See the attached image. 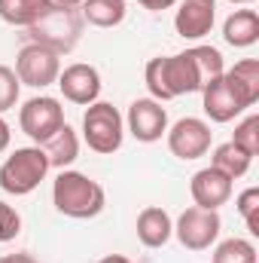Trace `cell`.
I'll return each mask as SVG.
<instances>
[{"label": "cell", "instance_id": "cell-1", "mask_svg": "<svg viewBox=\"0 0 259 263\" xmlns=\"http://www.w3.org/2000/svg\"><path fill=\"white\" fill-rule=\"evenodd\" d=\"M143 80L156 101H171V98H180L189 92H201V77L195 70L189 52L153 59L143 70Z\"/></svg>", "mask_w": 259, "mask_h": 263}, {"label": "cell", "instance_id": "cell-2", "mask_svg": "<svg viewBox=\"0 0 259 263\" xmlns=\"http://www.w3.org/2000/svg\"><path fill=\"white\" fill-rule=\"evenodd\" d=\"M52 202L55 208L73 217V220H89V217H98L107 205V193L98 181H92L89 175L82 172H61L52 184Z\"/></svg>", "mask_w": 259, "mask_h": 263}, {"label": "cell", "instance_id": "cell-3", "mask_svg": "<svg viewBox=\"0 0 259 263\" xmlns=\"http://www.w3.org/2000/svg\"><path fill=\"white\" fill-rule=\"evenodd\" d=\"M28 34H31V43H40V46L64 55V52H70L76 46V40L82 34V15H79L76 6H55L52 3L28 28Z\"/></svg>", "mask_w": 259, "mask_h": 263}, {"label": "cell", "instance_id": "cell-4", "mask_svg": "<svg viewBox=\"0 0 259 263\" xmlns=\"http://www.w3.org/2000/svg\"><path fill=\"white\" fill-rule=\"evenodd\" d=\"M46 172H49V156L43 147H18L0 165V187L9 196H28L43 184Z\"/></svg>", "mask_w": 259, "mask_h": 263}, {"label": "cell", "instance_id": "cell-5", "mask_svg": "<svg viewBox=\"0 0 259 263\" xmlns=\"http://www.w3.org/2000/svg\"><path fill=\"white\" fill-rule=\"evenodd\" d=\"M82 138L89 144V150L101 153V156H110L122 147L125 141V120L122 114L107 104V101H95L89 104V110L82 114Z\"/></svg>", "mask_w": 259, "mask_h": 263}, {"label": "cell", "instance_id": "cell-6", "mask_svg": "<svg viewBox=\"0 0 259 263\" xmlns=\"http://www.w3.org/2000/svg\"><path fill=\"white\" fill-rule=\"evenodd\" d=\"M18 126L21 132L37 144L43 147L55 132L64 126V107L58 98H49V95H40V98H31L21 104L18 110Z\"/></svg>", "mask_w": 259, "mask_h": 263}, {"label": "cell", "instance_id": "cell-7", "mask_svg": "<svg viewBox=\"0 0 259 263\" xmlns=\"http://www.w3.org/2000/svg\"><path fill=\"white\" fill-rule=\"evenodd\" d=\"M61 55L40 46V43H25L18 49V59H15V77L18 83L25 86H34V89H46L52 83H58V73H61Z\"/></svg>", "mask_w": 259, "mask_h": 263}, {"label": "cell", "instance_id": "cell-8", "mask_svg": "<svg viewBox=\"0 0 259 263\" xmlns=\"http://www.w3.org/2000/svg\"><path fill=\"white\" fill-rule=\"evenodd\" d=\"M220 230H223L220 214L217 211H207V208H198V205L195 208H186L177 217V223H174V233H177L180 245L189 248V251H207L217 242Z\"/></svg>", "mask_w": 259, "mask_h": 263}, {"label": "cell", "instance_id": "cell-9", "mask_svg": "<svg viewBox=\"0 0 259 263\" xmlns=\"http://www.w3.org/2000/svg\"><path fill=\"white\" fill-rule=\"evenodd\" d=\"M165 135H168V150H171L177 159H183V162L201 159V156L210 150V141H213L210 126H207L204 120H198V117H183V120H177Z\"/></svg>", "mask_w": 259, "mask_h": 263}, {"label": "cell", "instance_id": "cell-10", "mask_svg": "<svg viewBox=\"0 0 259 263\" xmlns=\"http://www.w3.org/2000/svg\"><path fill=\"white\" fill-rule=\"evenodd\" d=\"M125 126H128V132L137 141L153 144V141H159L168 132V114H165L162 101H156V98H137V101H131Z\"/></svg>", "mask_w": 259, "mask_h": 263}, {"label": "cell", "instance_id": "cell-11", "mask_svg": "<svg viewBox=\"0 0 259 263\" xmlns=\"http://www.w3.org/2000/svg\"><path fill=\"white\" fill-rule=\"evenodd\" d=\"M58 89H61V95H64L70 104L89 107L101 95V73H98V67L76 62V65L64 67L58 73Z\"/></svg>", "mask_w": 259, "mask_h": 263}, {"label": "cell", "instance_id": "cell-12", "mask_svg": "<svg viewBox=\"0 0 259 263\" xmlns=\"http://www.w3.org/2000/svg\"><path fill=\"white\" fill-rule=\"evenodd\" d=\"M189 193H192V199H195L198 208L220 211V208L232 199V178H226L220 168L207 165V168H201V172H195L192 175Z\"/></svg>", "mask_w": 259, "mask_h": 263}, {"label": "cell", "instance_id": "cell-13", "mask_svg": "<svg viewBox=\"0 0 259 263\" xmlns=\"http://www.w3.org/2000/svg\"><path fill=\"white\" fill-rule=\"evenodd\" d=\"M217 22V0H180L174 28L183 40H201Z\"/></svg>", "mask_w": 259, "mask_h": 263}, {"label": "cell", "instance_id": "cell-14", "mask_svg": "<svg viewBox=\"0 0 259 263\" xmlns=\"http://www.w3.org/2000/svg\"><path fill=\"white\" fill-rule=\"evenodd\" d=\"M201 95H204V114H207L213 123H232L238 114H244V104L235 98V92L226 86L223 77L210 80V83L201 89Z\"/></svg>", "mask_w": 259, "mask_h": 263}, {"label": "cell", "instance_id": "cell-15", "mask_svg": "<svg viewBox=\"0 0 259 263\" xmlns=\"http://www.w3.org/2000/svg\"><path fill=\"white\" fill-rule=\"evenodd\" d=\"M137 239L146 245V248H162V245H168V239L174 236V220H171V214L165 211V208H159V205H149V208H143L140 214H137Z\"/></svg>", "mask_w": 259, "mask_h": 263}, {"label": "cell", "instance_id": "cell-16", "mask_svg": "<svg viewBox=\"0 0 259 263\" xmlns=\"http://www.w3.org/2000/svg\"><path fill=\"white\" fill-rule=\"evenodd\" d=\"M223 80L235 92V98L244 104V110L253 107L259 101V62L256 59H244V62H238L235 67H229L223 73Z\"/></svg>", "mask_w": 259, "mask_h": 263}, {"label": "cell", "instance_id": "cell-17", "mask_svg": "<svg viewBox=\"0 0 259 263\" xmlns=\"http://www.w3.org/2000/svg\"><path fill=\"white\" fill-rule=\"evenodd\" d=\"M223 40L235 49H247L259 40V15L253 9H235L223 25Z\"/></svg>", "mask_w": 259, "mask_h": 263}, {"label": "cell", "instance_id": "cell-18", "mask_svg": "<svg viewBox=\"0 0 259 263\" xmlns=\"http://www.w3.org/2000/svg\"><path fill=\"white\" fill-rule=\"evenodd\" d=\"M125 12H128L125 0H82L79 3L82 22H89L95 28H116V25H122Z\"/></svg>", "mask_w": 259, "mask_h": 263}, {"label": "cell", "instance_id": "cell-19", "mask_svg": "<svg viewBox=\"0 0 259 263\" xmlns=\"http://www.w3.org/2000/svg\"><path fill=\"white\" fill-rule=\"evenodd\" d=\"M43 150H46V156H49V168H61V172H64L67 165L76 162V156H79V138H76V132L64 123L61 129L43 144Z\"/></svg>", "mask_w": 259, "mask_h": 263}, {"label": "cell", "instance_id": "cell-20", "mask_svg": "<svg viewBox=\"0 0 259 263\" xmlns=\"http://www.w3.org/2000/svg\"><path fill=\"white\" fill-rule=\"evenodd\" d=\"M49 6H52V0H0V18L6 25L31 28Z\"/></svg>", "mask_w": 259, "mask_h": 263}, {"label": "cell", "instance_id": "cell-21", "mask_svg": "<svg viewBox=\"0 0 259 263\" xmlns=\"http://www.w3.org/2000/svg\"><path fill=\"white\" fill-rule=\"evenodd\" d=\"M250 162H253V156H247L238 144H232V141H226V144H220L217 150H213V159H210V165L213 168H220L226 178H241V175H247V168H250Z\"/></svg>", "mask_w": 259, "mask_h": 263}, {"label": "cell", "instance_id": "cell-22", "mask_svg": "<svg viewBox=\"0 0 259 263\" xmlns=\"http://www.w3.org/2000/svg\"><path fill=\"white\" fill-rule=\"evenodd\" d=\"M186 52H189L195 70H198V77H201V89H204L210 80H217V77L226 73V65H223L220 49H213V46H192V49H186Z\"/></svg>", "mask_w": 259, "mask_h": 263}, {"label": "cell", "instance_id": "cell-23", "mask_svg": "<svg viewBox=\"0 0 259 263\" xmlns=\"http://www.w3.org/2000/svg\"><path fill=\"white\" fill-rule=\"evenodd\" d=\"M213 263H256V245L247 239H226L217 245Z\"/></svg>", "mask_w": 259, "mask_h": 263}, {"label": "cell", "instance_id": "cell-24", "mask_svg": "<svg viewBox=\"0 0 259 263\" xmlns=\"http://www.w3.org/2000/svg\"><path fill=\"white\" fill-rule=\"evenodd\" d=\"M232 144H238L247 156H256V153H259V117H256V114H250L247 120H241V123H238Z\"/></svg>", "mask_w": 259, "mask_h": 263}, {"label": "cell", "instance_id": "cell-25", "mask_svg": "<svg viewBox=\"0 0 259 263\" xmlns=\"http://www.w3.org/2000/svg\"><path fill=\"white\" fill-rule=\"evenodd\" d=\"M238 211L250 230V236H259V187H247L241 196H238Z\"/></svg>", "mask_w": 259, "mask_h": 263}, {"label": "cell", "instance_id": "cell-26", "mask_svg": "<svg viewBox=\"0 0 259 263\" xmlns=\"http://www.w3.org/2000/svg\"><path fill=\"white\" fill-rule=\"evenodd\" d=\"M18 89H21V83H18L15 70L6 67V65H0V114H6V110L15 107V101H18Z\"/></svg>", "mask_w": 259, "mask_h": 263}, {"label": "cell", "instance_id": "cell-27", "mask_svg": "<svg viewBox=\"0 0 259 263\" xmlns=\"http://www.w3.org/2000/svg\"><path fill=\"white\" fill-rule=\"evenodd\" d=\"M18 233H21V217H18V211L0 199V242H12Z\"/></svg>", "mask_w": 259, "mask_h": 263}, {"label": "cell", "instance_id": "cell-28", "mask_svg": "<svg viewBox=\"0 0 259 263\" xmlns=\"http://www.w3.org/2000/svg\"><path fill=\"white\" fill-rule=\"evenodd\" d=\"M143 9H149V12H159V9H171L174 3H180V0H137Z\"/></svg>", "mask_w": 259, "mask_h": 263}, {"label": "cell", "instance_id": "cell-29", "mask_svg": "<svg viewBox=\"0 0 259 263\" xmlns=\"http://www.w3.org/2000/svg\"><path fill=\"white\" fill-rule=\"evenodd\" d=\"M9 141H12V132H9V123L0 117V153L9 147Z\"/></svg>", "mask_w": 259, "mask_h": 263}, {"label": "cell", "instance_id": "cell-30", "mask_svg": "<svg viewBox=\"0 0 259 263\" xmlns=\"http://www.w3.org/2000/svg\"><path fill=\"white\" fill-rule=\"evenodd\" d=\"M0 263H34L28 254H6V257H0Z\"/></svg>", "mask_w": 259, "mask_h": 263}, {"label": "cell", "instance_id": "cell-31", "mask_svg": "<svg viewBox=\"0 0 259 263\" xmlns=\"http://www.w3.org/2000/svg\"><path fill=\"white\" fill-rule=\"evenodd\" d=\"M98 263H131L128 257H122V254H107V257H101Z\"/></svg>", "mask_w": 259, "mask_h": 263}, {"label": "cell", "instance_id": "cell-32", "mask_svg": "<svg viewBox=\"0 0 259 263\" xmlns=\"http://www.w3.org/2000/svg\"><path fill=\"white\" fill-rule=\"evenodd\" d=\"M52 3H55V6H79L82 0H52Z\"/></svg>", "mask_w": 259, "mask_h": 263}, {"label": "cell", "instance_id": "cell-33", "mask_svg": "<svg viewBox=\"0 0 259 263\" xmlns=\"http://www.w3.org/2000/svg\"><path fill=\"white\" fill-rule=\"evenodd\" d=\"M229 3H253V0H229Z\"/></svg>", "mask_w": 259, "mask_h": 263}]
</instances>
